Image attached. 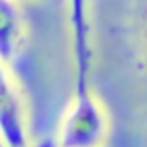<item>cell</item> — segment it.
I'll list each match as a JSON object with an SVG mask.
<instances>
[{"label": "cell", "mask_w": 147, "mask_h": 147, "mask_svg": "<svg viewBox=\"0 0 147 147\" xmlns=\"http://www.w3.org/2000/svg\"><path fill=\"white\" fill-rule=\"evenodd\" d=\"M0 137L6 147L30 145L26 101L4 61H0Z\"/></svg>", "instance_id": "2"}, {"label": "cell", "mask_w": 147, "mask_h": 147, "mask_svg": "<svg viewBox=\"0 0 147 147\" xmlns=\"http://www.w3.org/2000/svg\"><path fill=\"white\" fill-rule=\"evenodd\" d=\"M0 147H6V145H4V141H2V137H0Z\"/></svg>", "instance_id": "8"}, {"label": "cell", "mask_w": 147, "mask_h": 147, "mask_svg": "<svg viewBox=\"0 0 147 147\" xmlns=\"http://www.w3.org/2000/svg\"><path fill=\"white\" fill-rule=\"evenodd\" d=\"M24 14L18 0H0V61L10 65L24 42Z\"/></svg>", "instance_id": "4"}, {"label": "cell", "mask_w": 147, "mask_h": 147, "mask_svg": "<svg viewBox=\"0 0 147 147\" xmlns=\"http://www.w3.org/2000/svg\"><path fill=\"white\" fill-rule=\"evenodd\" d=\"M18 2L22 4V2H45V0H18Z\"/></svg>", "instance_id": "7"}, {"label": "cell", "mask_w": 147, "mask_h": 147, "mask_svg": "<svg viewBox=\"0 0 147 147\" xmlns=\"http://www.w3.org/2000/svg\"><path fill=\"white\" fill-rule=\"evenodd\" d=\"M69 26L75 61V83L91 81L93 67V22L91 0H69Z\"/></svg>", "instance_id": "3"}, {"label": "cell", "mask_w": 147, "mask_h": 147, "mask_svg": "<svg viewBox=\"0 0 147 147\" xmlns=\"http://www.w3.org/2000/svg\"><path fill=\"white\" fill-rule=\"evenodd\" d=\"M143 57H145V73H147V12H145V20H143Z\"/></svg>", "instance_id": "6"}, {"label": "cell", "mask_w": 147, "mask_h": 147, "mask_svg": "<svg viewBox=\"0 0 147 147\" xmlns=\"http://www.w3.org/2000/svg\"><path fill=\"white\" fill-rule=\"evenodd\" d=\"M111 129L103 101L91 89V81L75 83L73 99L63 115L57 147H103Z\"/></svg>", "instance_id": "1"}, {"label": "cell", "mask_w": 147, "mask_h": 147, "mask_svg": "<svg viewBox=\"0 0 147 147\" xmlns=\"http://www.w3.org/2000/svg\"><path fill=\"white\" fill-rule=\"evenodd\" d=\"M28 147H57V141H55V137H47V139H40V141H36V143L30 141Z\"/></svg>", "instance_id": "5"}, {"label": "cell", "mask_w": 147, "mask_h": 147, "mask_svg": "<svg viewBox=\"0 0 147 147\" xmlns=\"http://www.w3.org/2000/svg\"><path fill=\"white\" fill-rule=\"evenodd\" d=\"M103 147H105V145H103Z\"/></svg>", "instance_id": "9"}]
</instances>
